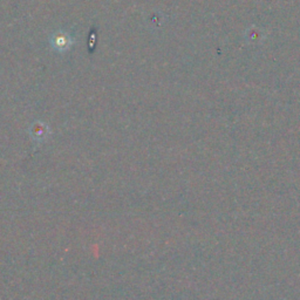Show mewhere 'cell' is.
Wrapping results in <instances>:
<instances>
[{"label": "cell", "instance_id": "1", "mask_svg": "<svg viewBox=\"0 0 300 300\" xmlns=\"http://www.w3.org/2000/svg\"><path fill=\"white\" fill-rule=\"evenodd\" d=\"M52 45H53V48H55L56 51L64 52V51H67V49L71 47L72 40L71 38H69V35L66 34V33L59 32L53 35Z\"/></svg>", "mask_w": 300, "mask_h": 300}]
</instances>
